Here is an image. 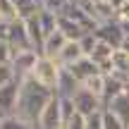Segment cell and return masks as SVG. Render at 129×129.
<instances>
[{
    "label": "cell",
    "mask_w": 129,
    "mask_h": 129,
    "mask_svg": "<svg viewBox=\"0 0 129 129\" xmlns=\"http://www.w3.org/2000/svg\"><path fill=\"white\" fill-rule=\"evenodd\" d=\"M53 96H55L53 91L43 88L34 79H26V81H22V91H19V101H17L14 115L26 120V122H31V124H36L41 112L46 110V105L53 101Z\"/></svg>",
    "instance_id": "cell-1"
},
{
    "label": "cell",
    "mask_w": 129,
    "mask_h": 129,
    "mask_svg": "<svg viewBox=\"0 0 129 129\" xmlns=\"http://www.w3.org/2000/svg\"><path fill=\"white\" fill-rule=\"evenodd\" d=\"M122 50H124L127 55H129V34H127V41H124V46H122Z\"/></svg>",
    "instance_id": "cell-30"
},
{
    "label": "cell",
    "mask_w": 129,
    "mask_h": 129,
    "mask_svg": "<svg viewBox=\"0 0 129 129\" xmlns=\"http://www.w3.org/2000/svg\"><path fill=\"white\" fill-rule=\"evenodd\" d=\"M17 17V10H14L12 0H0V22H14Z\"/></svg>",
    "instance_id": "cell-22"
},
{
    "label": "cell",
    "mask_w": 129,
    "mask_h": 129,
    "mask_svg": "<svg viewBox=\"0 0 129 129\" xmlns=\"http://www.w3.org/2000/svg\"><path fill=\"white\" fill-rule=\"evenodd\" d=\"M115 22H117V24H120V26H122V29H124V31L129 34V0H127L124 5H122L120 10H117V17H115Z\"/></svg>",
    "instance_id": "cell-25"
},
{
    "label": "cell",
    "mask_w": 129,
    "mask_h": 129,
    "mask_svg": "<svg viewBox=\"0 0 129 129\" xmlns=\"http://www.w3.org/2000/svg\"><path fill=\"white\" fill-rule=\"evenodd\" d=\"M84 88H88L93 96H98L103 101V93H105V74H96V77H91L86 84H84Z\"/></svg>",
    "instance_id": "cell-19"
},
{
    "label": "cell",
    "mask_w": 129,
    "mask_h": 129,
    "mask_svg": "<svg viewBox=\"0 0 129 129\" xmlns=\"http://www.w3.org/2000/svg\"><path fill=\"white\" fill-rule=\"evenodd\" d=\"M38 57H41V53L36 50H22V53H14L12 57V72H14V81H26V79H31V72L34 67H36Z\"/></svg>",
    "instance_id": "cell-4"
},
{
    "label": "cell",
    "mask_w": 129,
    "mask_h": 129,
    "mask_svg": "<svg viewBox=\"0 0 129 129\" xmlns=\"http://www.w3.org/2000/svg\"><path fill=\"white\" fill-rule=\"evenodd\" d=\"M0 129H36V124H31V122L22 120V117H17V115H7Z\"/></svg>",
    "instance_id": "cell-20"
},
{
    "label": "cell",
    "mask_w": 129,
    "mask_h": 129,
    "mask_svg": "<svg viewBox=\"0 0 129 129\" xmlns=\"http://www.w3.org/2000/svg\"><path fill=\"white\" fill-rule=\"evenodd\" d=\"M64 129H86V115H81V112H77V115L72 117V120L64 124Z\"/></svg>",
    "instance_id": "cell-28"
},
{
    "label": "cell",
    "mask_w": 129,
    "mask_h": 129,
    "mask_svg": "<svg viewBox=\"0 0 129 129\" xmlns=\"http://www.w3.org/2000/svg\"><path fill=\"white\" fill-rule=\"evenodd\" d=\"M0 41H5L14 53L34 50L31 41H29L26 24H24L22 19H14V22H0Z\"/></svg>",
    "instance_id": "cell-2"
},
{
    "label": "cell",
    "mask_w": 129,
    "mask_h": 129,
    "mask_svg": "<svg viewBox=\"0 0 129 129\" xmlns=\"http://www.w3.org/2000/svg\"><path fill=\"white\" fill-rule=\"evenodd\" d=\"M12 5H14V10H17V17L22 19H29V17H34V14H38V5L34 3V0H12Z\"/></svg>",
    "instance_id": "cell-17"
},
{
    "label": "cell",
    "mask_w": 129,
    "mask_h": 129,
    "mask_svg": "<svg viewBox=\"0 0 129 129\" xmlns=\"http://www.w3.org/2000/svg\"><path fill=\"white\" fill-rule=\"evenodd\" d=\"M124 91H129V84H124L122 79L105 74V93H103V105H108L110 101H115L117 96H122Z\"/></svg>",
    "instance_id": "cell-14"
},
{
    "label": "cell",
    "mask_w": 129,
    "mask_h": 129,
    "mask_svg": "<svg viewBox=\"0 0 129 129\" xmlns=\"http://www.w3.org/2000/svg\"><path fill=\"white\" fill-rule=\"evenodd\" d=\"M14 81V72H12V64H0V88L7 86V84Z\"/></svg>",
    "instance_id": "cell-26"
},
{
    "label": "cell",
    "mask_w": 129,
    "mask_h": 129,
    "mask_svg": "<svg viewBox=\"0 0 129 129\" xmlns=\"http://www.w3.org/2000/svg\"><path fill=\"white\" fill-rule=\"evenodd\" d=\"M5 117H7V115H5V112L0 110V127H3V122H5Z\"/></svg>",
    "instance_id": "cell-31"
},
{
    "label": "cell",
    "mask_w": 129,
    "mask_h": 129,
    "mask_svg": "<svg viewBox=\"0 0 129 129\" xmlns=\"http://www.w3.org/2000/svg\"><path fill=\"white\" fill-rule=\"evenodd\" d=\"M101 3H112V0H101Z\"/></svg>",
    "instance_id": "cell-32"
},
{
    "label": "cell",
    "mask_w": 129,
    "mask_h": 129,
    "mask_svg": "<svg viewBox=\"0 0 129 129\" xmlns=\"http://www.w3.org/2000/svg\"><path fill=\"white\" fill-rule=\"evenodd\" d=\"M93 34L98 36V41H103V43H108V46H112L115 50H122V46H124V41H127V31H124V29H122L117 22L98 24Z\"/></svg>",
    "instance_id": "cell-5"
},
{
    "label": "cell",
    "mask_w": 129,
    "mask_h": 129,
    "mask_svg": "<svg viewBox=\"0 0 129 129\" xmlns=\"http://www.w3.org/2000/svg\"><path fill=\"white\" fill-rule=\"evenodd\" d=\"M74 108H77V112H81V115H86V117H91V115H96V112H101L103 108V101L98 96H93L91 91H88V88H79L77 93H74Z\"/></svg>",
    "instance_id": "cell-6"
},
{
    "label": "cell",
    "mask_w": 129,
    "mask_h": 129,
    "mask_svg": "<svg viewBox=\"0 0 129 129\" xmlns=\"http://www.w3.org/2000/svg\"><path fill=\"white\" fill-rule=\"evenodd\" d=\"M64 46H67V38H64V34H62V31H55V34H50V36L46 38L41 55H43V57H53V60H57V55L62 53Z\"/></svg>",
    "instance_id": "cell-13"
},
{
    "label": "cell",
    "mask_w": 129,
    "mask_h": 129,
    "mask_svg": "<svg viewBox=\"0 0 129 129\" xmlns=\"http://www.w3.org/2000/svg\"><path fill=\"white\" fill-rule=\"evenodd\" d=\"M12 57H14V50L5 41H0V64H10V62H12Z\"/></svg>",
    "instance_id": "cell-27"
},
{
    "label": "cell",
    "mask_w": 129,
    "mask_h": 129,
    "mask_svg": "<svg viewBox=\"0 0 129 129\" xmlns=\"http://www.w3.org/2000/svg\"><path fill=\"white\" fill-rule=\"evenodd\" d=\"M67 69L72 72V77L77 79L81 86H84V84H86L91 77H96V74H103V72H101V67H98V64L93 62L91 57H81V60H77L74 64H69Z\"/></svg>",
    "instance_id": "cell-8"
},
{
    "label": "cell",
    "mask_w": 129,
    "mask_h": 129,
    "mask_svg": "<svg viewBox=\"0 0 129 129\" xmlns=\"http://www.w3.org/2000/svg\"><path fill=\"white\" fill-rule=\"evenodd\" d=\"M81 57H86V55H84L79 41H67V46H64L62 53L57 55V62H60L62 67H69V64H74L77 60H81Z\"/></svg>",
    "instance_id": "cell-15"
},
{
    "label": "cell",
    "mask_w": 129,
    "mask_h": 129,
    "mask_svg": "<svg viewBox=\"0 0 129 129\" xmlns=\"http://www.w3.org/2000/svg\"><path fill=\"white\" fill-rule=\"evenodd\" d=\"M19 91H22V84L19 81H12V84L0 88V110H3L5 115H14L17 101H19Z\"/></svg>",
    "instance_id": "cell-9"
},
{
    "label": "cell",
    "mask_w": 129,
    "mask_h": 129,
    "mask_svg": "<svg viewBox=\"0 0 129 129\" xmlns=\"http://www.w3.org/2000/svg\"><path fill=\"white\" fill-rule=\"evenodd\" d=\"M79 88H81V84L72 77V72H69L67 67H62L60 69V79H57V86H55V96L57 98H74V93H77Z\"/></svg>",
    "instance_id": "cell-10"
},
{
    "label": "cell",
    "mask_w": 129,
    "mask_h": 129,
    "mask_svg": "<svg viewBox=\"0 0 129 129\" xmlns=\"http://www.w3.org/2000/svg\"><path fill=\"white\" fill-rule=\"evenodd\" d=\"M105 110H110L112 115H117L122 122L129 127V91H124L122 96H117L115 101H110L105 105Z\"/></svg>",
    "instance_id": "cell-16"
},
{
    "label": "cell",
    "mask_w": 129,
    "mask_h": 129,
    "mask_svg": "<svg viewBox=\"0 0 129 129\" xmlns=\"http://www.w3.org/2000/svg\"><path fill=\"white\" fill-rule=\"evenodd\" d=\"M79 46H81L84 55L88 57V55H91V53H93V48L98 46V36H96V34H93V31H91V34H86V36H84L81 41H79Z\"/></svg>",
    "instance_id": "cell-24"
},
{
    "label": "cell",
    "mask_w": 129,
    "mask_h": 129,
    "mask_svg": "<svg viewBox=\"0 0 129 129\" xmlns=\"http://www.w3.org/2000/svg\"><path fill=\"white\" fill-rule=\"evenodd\" d=\"M38 19H41V26H43V31H46V36L60 31V29H57V22H60V17H57V14L48 12V10H38Z\"/></svg>",
    "instance_id": "cell-18"
},
{
    "label": "cell",
    "mask_w": 129,
    "mask_h": 129,
    "mask_svg": "<svg viewBox=\"0 0 129 129\" xmlns=\"http://www.w3.org/2000/svg\"><path fill=\"white\" fill-rule=\"evenodd\" d=\"M24 24H26V31H29V41H31V48L36 53L43 50V43H46V31H43L41 26V19H38V14H34V17L24 19Z\"/></svg>",
    "instance_id": "cell-12"
},
{
    "label": "cell",
    "mask_w": 129,
    "mask_h": 129,
    "mask_svg": "<svg viewBox=\"0 0 129 129\" xmlns=\"http://www.w3.org/2000/svg\"><path fill=\"white\" fill-rule=\"evenodd\" d=\"M60 69H62V64L57 62V60L41 55V57H38V62H36V67H34V72H31V79L36 84H41L43 88H48V91L55 93L57 79H60Z\"/></svg>",
    "instance_id": "cell-3"
},
{
    "label": "cell",
    "mask_w": 129,
    "mask_h": 129,
    "mask_svg": "<svg viewBox=\"0 0 129 129\" xmlns=\"http://www.w3.org/2000/svg\"><path fill=\"white\" fill-rule=\"evenodd\" d=\"M60 112H62V124H67V122L77 115V108H74L72 98H60Z\"/></svg>",
    "instance_id": "cell-23"
},
{
    "label": "cell",
    "mask_w": 129,
    "mask_h": 129,
    "mask_svg": "<svg viewBox=\"0 0 129 129\" xmlns=\"http://www.w3.org/2000/svg\"><path fill=\"white\" fill-rule=\"evenodd\" d=\"M36 129H64L62 124V112H60V98L53 96V101L46 105V110L41 112L36 122Z\"/></svg>",
    "instance_id": "cell-7"
},
{
    "label": "cell",
    "mask_w": 129,
    "mask_h": 129,
    "mask_svg": "<svg viewBox=\"0 0 129 129\" xmlns=\"http://www.w3.org/2000/svg\"><path fill=\"white\" fill-rule=\"evenodd\" d=\"M86 129H103V110L86 117Z\"/></svg>",
    "instance_id": "cell-29"
},
{
    "label": "cell",
    "mask_w": 129,
    "mask_h": 129,
    "mask_svg": "<svg viewBox=\"0 0 129 129\" xmlns=\"http://www.w3.org/2000/svg\"><path fill=\"white\" fill-rule=\"evenodd\" d=\"M103 74L117 77V79H122L124 84H129V55H127L124 50H117L115 55H112V62H110V67H108Z\"/></svg>",
    "instance_id": "cell-11"
},
{
    "label": "cell",
    "mask_w": 129,
    "mask_h": 129,
    "mask_svg": "<svg viewBox=\"0 0 129 129\" xmlns=\"http://www.w3.org/2000/svg\"><path fill=\"white\" fill-rule=\"evenodd\" d=\"M103 129H129V127H127L117 115H112L110 110L103 108Z\"/></svg>",
    "instance_id": "cell-21"
}]
</instances>
